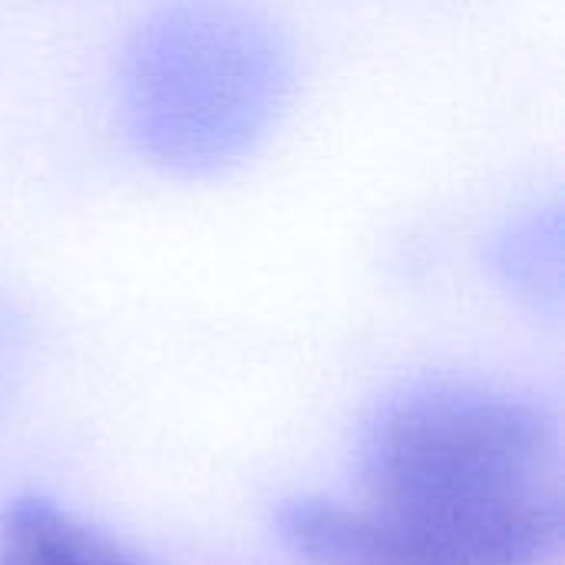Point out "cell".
<instances>
[{
  "label": "cell",
  "instance_id": "cell-5",
  "mask_svg": "<svg viewBox=\"0 0 565 565\" xmlns=\"http://www.w3.org/2000/svg\"><path fill=\"white\" fill-rule=\"evenodd\" d=\"M565 218L559 202L523 209L507 218L487 245L490 268L520 295L546 298L563 285Z\"/></svg>",
  "mask_w": 565,
  "mask_h": 565
},
{
  "label": "cell",
  "instance_id": "cell-2",
  "mask_svg": "<svg viewBox=\"0 0 565 565\" xmlns=\"http://www.w3.org/2000/svg\"><path fill=\"white\" fill-rule=\"evenodd\" d=\"M553 457L546 417L477 387H427L391 407L371 434L364 470L377 510L487 526L543 503Z\"/></svg>",
  "mask_w": 565,
  "mask_h": 565
},
{
  "label": "cell",
  "instance_id": "cell-4",
  "mask_svg": "<svg viewBox=\"0 0 565 565\" xmlns=\"http://www.w3.org/2000/svg\"><path fill=\"white\" fill-rule=\"evenodd\" d=\"M0 565H136L46 497H17L0 516Z\"/></svg>",
  "mask_w": 565,
  "mask_h": 565
},
{
  "label": "cell",
  "instance_id": "cell-1",
  "mask_svg": "<svg viewBox=\"0 0 565 565\" xmlns=\"http://www.w3.org/2000/svg\"><path fill=\"white\" fill-rule=\"evenodd\" d=\"M295 46L252 0H159L129 30L116 99L136 152L162 175H228L295 96Z\"/></svg>",
  "mask_w": 565,
  "mask_h": 565
},
{
  "label": "cell",
  "instance_id": "cell-3",
  "mask_svg": "<svg viewBox=\"0 0 565 565\" xmlns=\"http://www.w3.org/2000/svg\"><path fill=\"white\" fill-rule=\"evenodd\" d=\"M275 523L298 556L318 565H536L563 530L556 500L503 523L457 526L305 497L285 503Z\"/></svg>",
  "mask_w": 565,
  "mask_h": 565
}]
</instances>
